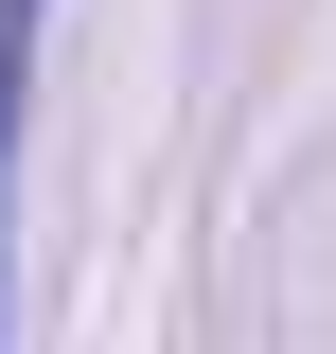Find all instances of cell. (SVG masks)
<instances>
[{
    "mask_svg": "<svg viewBox=\"0 0 336 354\" xmlns=\"http://www.w3.org/2000/svg\"><path fill=\"white\" fill-rule=\"evenodd\" d=\"M0 160H18V142H0ZM0 319H18V248H0Z\"/></svg>",
    "mask_w": 336,
    "mask_h": 354,
    "instance_id": "cell-1",
    "label": "cell"
}]
</instances>
